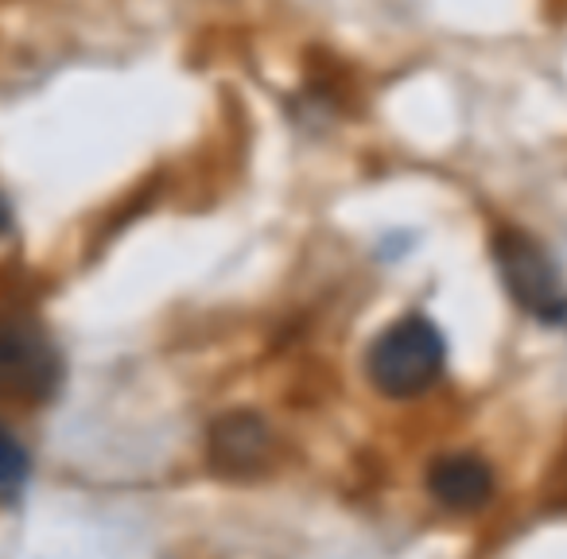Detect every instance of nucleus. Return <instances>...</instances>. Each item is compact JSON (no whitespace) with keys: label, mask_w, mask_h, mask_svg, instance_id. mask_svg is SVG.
Instances as JSON below:
<instances>
[{"label":"nucleus","mask_w":567,"mask_h":559,"mask_svg":"<svg viewBox=\"0 0 567 559\" xmlns=\"http://www.w3.org/2000/svg\"><path fill=\"white\" fill-rule=\"evenodd\" d=\"M59 385V358L32 323L0 315V393L43 401Z\"/></svg>","instance_id":"3"},{"label":"nucleus","mask_w":567,"mask_h":559,"mask_svg":"<svg viewBox=\"0 0 567 559\" xmlns=\"http://www.w3.org/2000/svg\"><path fill=\"white\" fill-rule=\"evenodd\" d=\"M272 432L252 412H229L210 427V463L221 474H249L265 466Z\"/></svg>","instance_id":"5"},{"label":"nucleus","mask_w":567,"mask_h":559,"mask_svg":"<svg viewBox=\"0 0 567 559\" xmlns=\"http://www.w3.org/2000/svg\"><path fill=\"white\" fill-rule=\"evenodd\" d=\"M494 260L497 272L505 280V292L513 296L517 308H525L528 315L544 319V323H559L567 319V292L559 284V268L551 265V257L544 252V245H536L520 229H502L494 237Z\"/></svg>","instance_id":"2"},{"label":"nucleus","mask_w":567,"mask_h":559,"mask_svg":"<svg viewBox=\"0 0 567 559\" xmlns=\"http://www.w3.org/2000/svg\"><path fill=\"white\" fill-rule=\"evenodd\" d=\"M4 226H9V206L0 203V234H4Z\"/></svg>","instance_id":"7"},{"label":"nucleus","mask_w":567,"mask_h":559,"mask_svg":"<svg viewBox=\"0 0 567 559\" xmlns=\"http://www.w3.org/2000/svg\"><path fill=\"white\" fill-rule=\"evenodd\" d=\"M28 482V451L17 443V435L0 427V497H17Z\"/></svg>","instance_id":"6"},{"label":"nucleus","mask_w":567,"mask_h":559,"mask_svg":"<svg viewBox=\"0 0 567 559\" xmlns=\"http://www.w3.org/2000/svg\"><path fill=\"white\" fill-rule=\"evenodd\" d=\"M427 489L451 513H474L494 497V470L478 455H443L427 470Z\"/></svg>","instance_id":"4"},{"label":"nucleus","mask_w":567,"mask_h":559,"mask_svg":"<svg viewBox=\"0 0 567 559\" xmlns=\"http://www.w3.org/2000/svg\"><path fill=\"white\" fill-rule=\"evenodd\" d=\"M447 365V342L424 315H404L370 346V381L393 401L420 396L440 381Z\"/></svg>","instance_id":"1"}]
</instances>
